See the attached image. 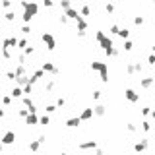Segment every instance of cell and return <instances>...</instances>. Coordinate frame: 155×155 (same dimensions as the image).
I'll list each match as a JSON object with an SVG mask.
<instances>
[{
    "label": "cell",
    "mask_w": 155,
    "mask_h": 155,
    "mask_svg": "<svg viewBox=\"0 0 155 155\" xmlns=\"http://www.w3.org/2000/svg\"><path fill=\"white\" fill-rule=\"evenodd\" d=\"M95 41L101 45V48L105 51V54H107V56H118V51L115 48V43H113V39L107 37L103 31H95Z\"/></svg>",
    "instance_id": "6da1fadb"
},
{
    "label": "cell",
    "mask_w": 155,
    "mask_h": 155,
    "mask_svg": "<svg viewBox=\"0 0 155 155\" xmlns=\"http://www.w3.org/2000/svg\"><path fill=\"white\" fill-rule=\"evenodd\" d=\"M22 8H23V14H22V19L25 23H31V19L39 14V6L37 2H31V0H22Z\"/></svg>",
    "instance_id": "7a4b0ae2"
},
{
    "label": "cell",
    "mask_w": 155,
    "mask_h": 155,
    "mask_svg": "<svg viewBox=\"0 0 155 155\" xmlns=\"http://www.w3.org/2000/svg\"><path fill=\"white\" fill-rule=\"evenodd\" d=\"M91 70H95V72H99V74H101V81H105V83L109 81V66H107V62L93 60V62H91Z\"/></svg>",
    "instance_id": "3957f363"
},
{
    "label": "cell",
    "mask_w": 155,
    "mask_h": 155,
    "mask_svg": "<svg viewBox=\"0 0 155 155\" xmlns=\"http://www.w3.org/2000/svg\"><path fill=\"white\" fill-rule=\"evenodd\" d=\"M41 39H43V43H45V45H47L48 51H54V48H56V41H54V37H52V35L48 33V31H43Z\"/></svg>",
    "instance_id": "277c9868"
},
{
    "label": "cell",
    "mask_w": 155,
    "mask_h": 155,
    "mask_svg": "<svg viewBox=\"0 0 155 155\" xmlns=\"http://www.w3.org/2000/svg\"><path fill=\"white\" fill-rule=\"evenodd\" d=\"M18 48V37H6L2 39V48Z\"/></svg>",
    "instance_id": "5b68a950"
},
{
    "label": "cell",
    "mask_w": 155,
    "mask_h": 155,
    "mask_svg": "<svg viewBox=\"0 0 155 155\" xmlns=\"http://www.w3.org/2000/svg\"><path fill=\"white\" fill-rule=\"evenodd\" d=\"M0 140H2V144H4V145H12V144L16 142V134H14V132H4Z\"/></svg>",
    "instance_id": "8992f818"
},
{
    "label": "cell",
    "mask_w": 155,
    "mask_h": 155,
    "mask_svg": "<svg viewBox=\"0 0 155 155\" xmlns=\"http://www.w3.org/2000/svg\"><path fill=\"white\" fill-rule=\"evenodd\" d=\"M81 151H87V149H97V140H87V142H81L80 144Z\"/></svg>",
    "instance_id": "52a82bcc"
},
{
    "label": "cell",
    "mask_w": 155,
    "mask_h": 155,
    "mask_svg": "<svg viewBox=\"0 0 155 155\" xmlns=\"http://www.w3.org/2000/svg\"><path fill=\"white\" fill-rule=\"evenodd\" d=\"M43 70L45 72H48V74H52V76H56V74H58V66H54V64H52V62H43Z\"/></svg>",
    "instance_id": "ba28073f"
},
{
    "label": "cell",
    "mask_w": 155,
    "mask_h": 155,
    "mask_svg": "<svg viewBox=\"0 0 155 155\" xmlns=\"http://www.w3.org/2000/svg\"><path fill=\"white\" fill-rule=\"evenodd\" d=\"M43 74H45V70H43V68H39V70H35L33 74L29 76V83H35V81H39L41 78H43Z\"/></svg>",
    "instance_id": "9c48e42d"
},
{
    "label": "cell",
    "mask_w": 155,
    "mask_h": 155,
    "mask_svg": "<svg viewBox=\"0 0 155 155\" xmlns=\"http://www.w3.org/2000/svg\"><path fill=\"white\" fill-rule=\"evenodd\" d=\"M64 124H66L68 128H78V126L81 124V118H80V116H74V118H68V120L64 122Z\"/></svg>",
    "instance_id": "30bf717a"
},
{
    "label": "cell",
    "mask_w": 155,
    "mask_h": 155,
    "mask_svg": "<svg viewBox=\"0 0 155 155\" xmlns=\"http://www.w3.org/2000/svg\"><path fill=\"white\" fill-rule=\"evenodd\" d=\"M126 99L130 101V103H138V99H140V95H138L134 89H126Z\"/></svg>",
    "instance_id": "8fae6325"
},
{
    "label": "cell",
    "mask_w": 155,
    "mask_h": 155,
    "mask_svg": "<svg viewBox=\"0 0 155 155\" xmlns=\"http://www.w3.org/2000/svg\"><path fill=\"white\" fill-rule=\"evenodd\" d=\"M25 124H29V126H33V124H39V116L35 115V113H29V115L25 116Z\"/></svg>",
    "instance_id": "7c38bea8"
},
{
    "label": "cell",
    "mask_w": 155,
    "mask_h": 155,
    "mask_svg": "<svg viewBox=\"0 0 155 155\" xmlns=\"http://www.w3.org/2000/svg\"><path fill=\"white\" fill-rule=\"evenodd\" d=\"M93 115H95V116H105V115H107V107H105V105H95Z\"/></svg>",
    "instance_id": "4fadbf2b"
},
{
    "label": "cell",
    "mask_w": 155,
    "mask_h": 155,
    "mask_svg": "<svg viewBox=\"0 0 155 155\" xmlns=\"http://www.w3.org/2000/svg\"><path fill=\"white\" fill-rule=\"evenodd\" d=\"M10 95L14 97V99H22V97H23V87H19V85H16V87H14V89H12V91H10Z\"/></svg>",
    "instance_id": "5bb4252c"
},
{
    "label": "cell",
    "mask_w": 155,
    "mask_h": 155,
    "mask_svg": "<svg viewBox=\"0 0 155 155\" xmlns=\"http://www.w3.org/2000/svg\"><path fill=\"white\" fill-rule=\"evenodd\" d=\"M64 16H66L68 19H78V18H80V12L74 10V8H68V10L64 12Z\"/></svg>",
    "instance_id": "9a60e30c"
},
{
    "label": "cell",
    "mask_w": 155,
    "mask_h": 155,
    "mask_svg": "<svg viewBox=\"0 0 155 155\" xmlns=\"http://www.w3.org/2000/svg\"><path fill=\"white\" fill-rule=\"evenodd\" d=\"M93 116V109H83L81 111V115H80V118H81V122H85V120H89V118Z\"/></svg>",
    "instance_id": "2e32d148"
},
{
    "label": "cell",
    "mask_w": 155,
    "mask_h": 155,
    "mask_svg": "<svg viewBox=\"0 0 155 155\" xmlns=\"http://www.w3.org/2000/svg\"><path fill=\"white\" fill-rule=\"evenodd\" d=\"M76 25H78V31H85V29H87V22H85L81 16L76 19Z\"/></svg>",
    "instance_id": "e0dca14e"
},
{
    "label": "cell",
    "mask_w": 155,
    "mask_h": 155,
    "mask_svg": "<svg viewBox=\"0 0 155 155\" xmlns=\"http://www.w3.org/2000/svg\"><path fill=\"white\" fill-rule=\"evenodd\" d=\"M145 148H148V140H144V142H138V144L134 145V151H136V153H142Z\"/></svg>",
    "instance_id": "ac0fdd59"
},
{
    "label": "cell",
    "mask_w": 155,
    "mask_h": 155,
    "mask_svg": "<svg viewBox=\"0 0 155 155\" xmlns=\"http://www.w3.org/2000/svg\"><path fill=\"white\" fill-rule=\"evenodd\" d=\"M14 72H16V76H25V64H18Z\"/></svg>",
    "instance_id": "d6986e66"
},
{
    "label": "cell",
    "mask_w": 155,
    "mask_h": 155,
    "mask_svg": "<svg viewBox=\"0 0 155 155\" xmlns=\"http://www.w3.org/2000/svg\"><path fill=\"white\" fill-rule=\"evenodd\" d=\"M22 103H23V105H25V107H27V109H29V107H33V105H35V103H33V99H31V97H29V95H25V97H22Z\"/></svg>",
    "instance_id": "ffe728a7"
},
{
    "label": "cell",
    "mask_w": 155,
    "mask_h": 155,
    "mask_svg": "<svg viewBox=\"0 0 155 155\" xmlns=\"http://www.w3.org/2000/svg\"><path fill=\"white\" fill-rule=\"evenodd\" d=\"M142 87H151V83H153V78H142Z\"/></svg>",
    "instance_id": "44dd1931"
},
{
    "label": "cell",
    "mask_w": 155,
    "mask_h": 155,
    "mask_svg": "<svg viewBox=\"0 0 155 155\" xmlns=\"http://www.w3.org/2000/svg\"><path fill=\"white\" fill-rule=\"evenodd\" d=\"M80 14H81V18H83V16H89L91 14V8H89L87 4H83V6L80 8Z\"/></svg>",
    "instance_id": "7402d4cb"
},
{
    "label": "cell",
    "mask_w": 155,
    "mask_h": 155,
    "mask_svg": "<svg viewBox=\"0 0 155 155\" xmlns=\"http://www.w3.org/2000/svg\"><path fill=\"white\" fill-rule=\"evenodd\" d=\"M4 19H6V22H14V19H16V12L8 10L6 14H4Z\"/></svg>",
    "instance_id": "603a6c76"
},
{
    "label": "cell",
    "mask_w": 155,
    "mask_h": 155,
    "mask_svg": "<svg viewBox=\"0 0 155 155\" xmlns=\"http://www.w3.org/2000/svg\"><path fill=\"white\" fill-rule=\"evenodd\" d=\"M39 148H41V142H39V140H33V142L29 144V149H31V151H39Z\"/></svg>",
    "instance_id": "cb8c5ba5"
},
{
    "label": "cell",
    "mask_w": 155,
    "mask_h": 155,
    "mask_svg": "<svg viewBox=\"0 0 155 155\" xmlns=\"http://www.w3.org/2000/svg\"><path fill=\"white\" fill-rule=\"evenodd\" d=\"M18 48L19 51H25L27 48V39H18Z\"/></svg>",
    "instance_id": "d4e9b609"
},
{
    "label": "cell",
    "mask_w": 155,
    "mask_h": 155,
    "mask_svg": "<svg viewBox=\"0 0 155 155\" xmlns=\"http://www.w3.org/2000/svg\"><path fill=\"white\" fill-rule=\"evenodd\" d=\"M31 93H33V83L23 85V95H31Z\"/></svg>",
    "instance_id": "484cf974"
},
{
    "label": "cell",
    "mask_w": 155,
    "mask_h": 155,
    "mask_svg": "<svg viewBox=\"0 0 155 155\" xmlns=\"http://www.w3.org/2000/svg\"><path fill=\"white\" fill-rule=\"evenodd\" d=\"M58 4H60V8H62V10H64V12H66V10H68V8H72V6H70V0H60V2H58Z\"/></svg>",
    "instance_id": "4316f807"
},
{
    "label": "cell",
    "mask_w": 155,
    "mask_h": 155,
    "mask_svg": "<svg viewBox=\"0 0 155 155\" xmlns=\"http://www.w3.org/2000/svg\"><path fill=\"white\" fill-rule=\"evenodd\" d=\"M56 109H58L56 105H47V107H45V111H47V115H52V113H54Z\"/></svg>",
    "instance_id": "83f0119b"
},
{
    "label": "cell",
    "mask_w": 155,
    "mask_h": 155,
    "mask_svg": "<svg viewBox=\"0 0 155 155\" xmlns=\"http://www.w3.org/2000/svg\"><path fill=\"white\" fill-rule=\"evenodd\" d=\"M118 35H120V37L126 41V39L130 37V31H128V29H120V31H118Z\"/></svg>",
    "instance_id": "f1b7e54d"
},
{
    "label": "cell",
    "mask_w": 155,
    "mask_h": 155,
    "mask_svg": "<svg viewBox=\"0 0 155 155\" xmlns=\"http://www.w3.org/2000/svg\"><path fill=\"white\" fill-rule=\"evenodd\" d=\"M39 124H43V126H47V124H51V120H48V115H45V116H41V118H39Z\"/></svg>",
    "instance_id": "f546056e"
},
{
    "label": "cell",
    "mask_w": 155,
    "mask_h": 155,
    "mask_svg": "<svg viewBox=\"0 0 155 155\" xmlns=\"http://www.w3.org/2000/svg\"><path fill=\"white\" fill-rule=\"evenodd\" d=\"M10 103H12V95H2V105H6V107H8Z\"/></svg>",
    "instance_id": "4dcf8cb0"
},
{
    "label": "cell",
    "mask_w": 155,
    "mask_h": 155,
    "mask_svg": "<svg viewBox=\"0 0 155 155\" xmlns=\"http://www.w3.org/2000/svg\"><path fill=\"white\" fill-rule=\"evenodd\" d=\"M22 33H25V35H29V33H31L29 23H23V25H22Z\"/></svg>",
    "instance_id": "1f68e13d"
},
{
    "label": "cell",
    "mask_w": 155,
    "mask_h": 155,
    "mask_svg": "<svg viewBox=\"0 0 155 155\" xmlns=\"http://www.w3.org/2000/svg\"><path fill=\"white\" fill-rule=\"evenodd\" d=\"M91 99H93V101H99V99H101V91H99V89H95V91L91 93Z\"/></svg>",
    "instance_id": "d6a6232c"
},
{
    "label": "cell",
    "mask_w": 155,
    "mask_h": 155,
    "mask_svg": "<svg viewBox=\"0 0 155 155\" xmlns=\"http://www.w3.org/2000/svg\"><path fill=\"white\" fill-rule=\"evenodd\" d=\"M16 60H18V64H25L27 56H25V54H18V56H16Z\"/></svg>",
    "instance_id": "836d02e7"
},
{
    "label": "cell",
    "mask_w": 155,
    "mask_h": 155,
    "mask_svg": "<svg viewBox=\"0 0 155 155\" xmlns=\"http://www.w3.org/2000/svg\"><path fill=\"white\" fill-rule=\"evenodd\" d=\"M105 10H107L109 14H113V12H115V4H113V2H107V6H105Z\"/></svg>",
    "instance_id": "e575fe53"
},
{
    "label": "cell",
    "mask_w": 155,
    "mask_h": 155,
    "mask_svg": "<svg viewBox=\"0 0 155 155\" xmlns=\"http://www.w3.org/2000/svg\"><path fill=\"white\" fill-rule=\"evenodd\" d=\"M27 115H29V111H27V109H19V111H18V116H22V118H25Z\"/></svg>",
    "instance_id": "d590c367"
},
{
    "label": "cell",
    "mask_w": 155,
    "mask_h": 155,
    "mask_svg": "<svg viewBox=\"0 0 155 155\" xmlns=\"http://www.w3.org/2000/svg\"><path fill=\"white\" fill-rule=\"evenodd\" d=\"M118 31H120V27H118L116 23H113V25H111V33L113 35H118Z\"/></svg>",
    "instance_id": "8d00e7d4"
},
{
    "label": "cell",
    "mask_w": 155,
    "mask_h": 155,
    "mask_svg": "<svg viewBox=\"0 0 155 155\" xmlns=\"http://www.w3.org/2000/svg\"><path fill=\"white\" fill-rule=\"evenodd\" d=\"M134 23H136V25H144V18H142V16H136V18H134Z\"/></svg>",
    "instance_id": "74e56055"
},
{
    "label": "cell",
    "mask_w": 155,
    "mask_h": 155,
    "mask_svg": "<svg viewBox=\"0 0 155 155\" xmlns=\"http://www.w3.org/2000/svg\"><path fill=\"white\" fill-rule=\"evenodd\" d=\"M132 47H134V45H132V41H128V39H126V41H124V51H132Z\"/></svg>",
    "instance_id": "f35d334b"
},
{
    "label": "cell",
    "mask_w": 155,
    "mask_h": 155,
    "mask_svg": "<svg viewBox=\"0 0 155 155\" xmlns=\"http://www.w3.org/2000/svg\"><path fill=\"white\" fill-rule=\"evenodd\" d=\"M45 89H47V91H52V89H54V81H47V85H45Z\"/></svg>",
    "instance_id": "ab89813d"
},
{
    "label": "cell",
    "mask_w": 155,
    "mask_h": 155,
    "mask_svg": "<svg viewBox=\"0 0 155 155\" xmlns=\"http://www.w3.org/2000/svg\"><path fill=\"white\" fill-rule=\"evenodd\" d=\"M33 52H35V48H33V47H27L25 51H23V54H25V56H31Z\"/></svg>",
    "instance_id": "60d3db41"
},
{
    "label": "cell",
    "mask_w": 155,
    "mask_h": 155,
    "mask_svg": "<svg viewBox=\"0 0 155 155\" xmlns=\"http://www.w3.org/2000/svg\"><path fill=\"white\" fill-rule=\"evenodd\" d=\"M64 105H66L64 97H58V99H56V107H64Z\"/></svg>",
    "instance_id": "b9f144b4"
},
{
    "label": "cell",
    "mask_w": 155,
    "mask_h": 155,
    "mask_svg": "<svg viewBox=\"0 0 155 155\" xmlns=\"http://www.w3.org/2000/svg\"><path fill=\"white\" fill-rule=\"evenodd\" d=\"M43 6L45 8H52V6H54V2H52V0H43Z\"/></svg>",
    "instance_id": "7bdbcfd3"
},
{
    "label": "cell",
    "mask_w": 155,
    "mask_h": 155,
    "mask_svg": "<svg viewBox=\"0 0 155 155\" xmlns=\"http://www.w3.org/2000/svg\"><path fill=\"white\" fill-rule=\"evenodd\" d=\"M142 128H144V130H145V132H148V130H149V128H151V124H149V122H148V120H144V122H142Z\"/></svg>",
    "instance_id": "ee69618b"
},
{
    "label": "cell",
    "mask_w": 155,
    "mask_h": 155,
    "mask_svg": "<svg viewBox=\"0 0 155 155\" xmlns=\"http://www.w3.org/2000/svg\"><path fill=\"white\" fill-rule=\"evenodd\" d=\"M10 6H12L10 0H2V8H10Z\"/></svg>",
    "instance_id": "f6af8a7d"
},
{
    "label": "cell",
    "mask_w": 155,
    "mask_h": 155,
    "mask_svg": "<svg viewBox=\"0 0 155 155\" xmlns=\"http://www.w3.org/2000/svg\"><path fill=\"white\" fill-rule=\"evenodd\" d=\"M37 140L41 142V144H45V142H47V136H45V134H41V136L37 138Z\"/></svg>",
    "instance_id": "bcb514c9"
},
{
    "label": "cell",
    "mask_w": 155,
    "mask_h": 155,
    "mask_svg": "<svg viewBox=\"0 0 155 155\" xmlns=\"http://www.w3.org/2000/svg\"><path fill=\"white\" fill-rule=\"evenodd\" d=\"M148 60H149V64H155V54H149Z\"/></svg>",
    "instance_id": "7dc6e473"
},
{
    "label": "cell",
    "mask_w": 155,
    "mask_h": 155,
    "mask_svg": "<svg viewBox=\"0 0 155 155\" xmlns=\"http://www.w3.org/2000/svg\"><path fill=\"white\" fill-rule=\"evenodd\" d=\"M95 155H105V151H103V149H99V148H97V149H95Z\"/></svg>",
    "instance_id": "c3c4849f"
},
{
    "label": "cell",
    "mask_w": 155,
    "mask_h": 155,
    "mask_svg": "<svg viewBox=\"0 0 155 155\" xmlns=\"http://www.w3.org/2000/svg\"><path fill=\"white\" fill-rule=\"evenodd\" d=\"M6 116V111H4V109H0V118H4Z\"/></svg>",
    "instance_id": "681fc988"
},
{
    "label": "cell",
    "mask_w": 155,
    "mask_h": 155,
    "mask_svg": "<svg viewBox=\"0 0 155 155\" xmlns=\"http://www.w3.org/2000/svg\"><path fill=\"white\" fill-rule=\"evenodd\" d=\"M2 149H4V144H2V140H0V151H2Z\"/></svg>",
    "instance_id": "f907efd6"
},
{
    "label": "cell",
    "mask_w": 155,
    "mask_h": 155,
    "mask_svg": "<svg viewBox=\"0 0 155 155\" xmlns=\"http://www.w3.org/2000/svg\"><path fill=\"white\" fill-rule=\"evenodd\" d=\"M60 155H68V153H66V151H62V153H60Z\"/></svg>",
    "instance_id": "816d5d0a"
},
{
    "label": "cell",
    "mask_w": 155,
    "mask_h": 155,
    "mask_svg": "<svg viewBox=\"0 0 155 155\" xmlns=\"http://www.w3.org/2000/svg\"><path fill=\"white\" fill-rule=\"evenodd\" d=\"M151 115H153V118H155V111H153V113H151Z\"/></svg>",
    "instance_id": "f5cc1de1"
},
{
    "label": "cell",
    "mask_w": 155,
    "mask_h": 155,
    "mask_svg": "<svg viewBox=\"0 0 155 155\" xmlns=\"http://www.w3.org/2000/svg\"><path fill=\"white\" fill-rule=\"evenodd\" d=\"M153 52H155V47H153Z\"/></svg>",
    "instance_id": "db71d44e"
}]
</instances>
